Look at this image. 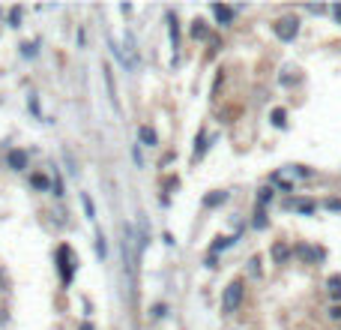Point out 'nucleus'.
<instances>
[{"instance_id":"nucleus-1","label":"nucleus","mask_w":341,"mask_h":330,"mask_svg":"<svg viewBox=\"0 0 341 330\" xmlns=\"http://www.w3.org/2000/svg\"><path fill=\"white\" fill-rule=\"evenodd\" d=\"M57 261H60V279L69 285L72 276H75V252H72V246H60L57 249Z\"/></svg>"},{"instance_id":"nucleus-2","label":"nucleus","mask_w":341,"mask_h":330,"mask_svg":"<svg viewBox=\"0 0 341 330\" xmlns=\"http://www.w3.org/2000/svg\"><path fill=\"white\" fill-rule=\"evenodd\" d=\"M296 33H299V18L285 15V18H278V21H275V36H278V39L290 42V39H296Z\"/></svg>"},{"instance_id":"nucleus-3","label":"nucleus","mask_w":341,"mask_h":330,"mask_svg":"<svg viewBox=\"0 0 341 330\" xmlns=\"http://www.w3.org/2000/svg\"><path fill=\"white\" fill-rule=\"evenodd\" d=\"M242 288H245V285H242L239 279H237V282H231V285L224 288V297H222V309H224V312H234L239 303H242Z\"/></svg>"},{"instance_id":"nucleus-4","label":"nucleus","mask_w":341,"mask_h":330,"mask_svg":"<svg viewBox=\"0 0 341 330\" xmlns=\"http://www.w3.org/2000/svg\"><path fill=\"white\" fill-rule=\"evenodd\" d=\"M168 33H170V48H174V63H180V24H177L174 12H168Z\"/></svg>"},{"instance_id":"nucleus-5","label":"nucleus","mask_w":341,"mask_h":330,"mask_svg":"<svg viewBox=\"0 0 341 330\" xmlns=\"http://www.w3.org/2000/svg\"><path fill=\"white\" fill-rule=\"evenodd\" d=\"M296 255L302 261H311V264H317V261H324V249L320 246H308V244H302V246H296Z\"/></svg>"},{"instance_id":"nucleus-6","label":"nucleus","mask_w":341,"mask_h":330,"mask_svg":"<svg viewBox=\"0 0 341 330\" xmlns=\"http://www.w3.org/2000/svg\"><path fill=\"white\" fill-rule=\"evenodd\" d=\"M210 9H213V15H216V21H219V24H231V21H234V9H231V6L213 3Z\"/></svg>"},{"instance_id":"nucleus-7","label":"nucleus","mask_w":341,"mask_h":330,"mask_svg":"<svg viewBox=\"0 0 341 330\" xmlns=\"http://www.w3.org/2000/svg\"><path fill=\"white\" fill-rule=\"evenodd\" d=\"M6 162H9V168H15V171H24V168H27V153H24V150H9Z\"/></svg>"},{"instance_id":"nucleus-8","label":"nucleus","mask_w":341,"mask_h":330,"mask_svg":"<svg viewBox=\"0 0 341 330\" xmlns=\"http://www.w3.org/2000/svg\"><path fill=\"white\" fill-rule=\"evenodd\" d=\"M138 138H141V144H147V147H156V144H159V135H156L153 126H138Z\"/></svg>"},{"instance_id":"nucleus-9","label":"nucleus","mask_w":341,"mask_h":330,"mask_svg":"<svg viewBox=\"0 0 341 330\" xmlns=\"http://www.w3.org/2000/svg\"><path fill=\"white\" fill-rule=\"evenodd\" d=\"M105 84H108V96H111V102H114V108H117V87H114V81H111V66H105Z\"/></svg>"},{"instance_id":"nucleus-10","label":"nucleus","mask_w":341,"mask_h":330,"mask_svg":"<svg viewBox=\"0 0 341 330\" xmlns=\"http://www.w3.org/2000/svg\"><path fill=\"white\" fill-rule=\"evenodd\" d=\"M326 288H329V294L335 297V300H341V276H329Z\"/></svg>"},{"instance_id":"nucleus-11","label":"nucleus","mask_w":341,"mask_h":330,"mask_svg":"<svg viewBox=\"0 0 341 330\" xmlns=\"http://www.w3.org/2000/svg\"><path fill=\"white\" fill-rule=\"evenodd\" d=\"M81 207H84L87 219H96V207H93V201H90V195H87V192H81Z\"/></svg>"},{"instance_id":"nucleus-12","label":"nucleus","mask_w":341,"mask_h":330,"mask_svg":"<svg viewBox=\"0 0 341 330\" xmlns=\"http://www.w3.org/2000/svg\"><path fill=\"white\" fill-rule=\"evenodd\" d=\"M30 186H33V189H48V177H45V174H33V177H30Z\"/></svg>"},{"instance_id":"nucleus-13","label":"nucleus","mask_w":341,"mask_h":330,"mask_svg":"<svg viewBox=\"0 0 341 330\" xmlns=\"http://www.w3.org/2000/svg\"><path fill=\"white\" fill-rule=\"evenodd\" d=\"M288 255H290V249H288L285 244H275V246H273V258L278 261V264H281V261L288 258Z\"/></svg>"},{"instance_id":"nucleus-14","label":"nucleus","mask_w":341,"mask_h":330,"mask_svg":"<svg viewBox=\"0 0 341 330\" xmlns=\"http://www.w3.org/2000/svg\"><path fill=\"white\" fill-rule=\"evenodd\" d=\"M224 198H228V192H216V195H206L204 201H206V207H219Z\"/></svg>"},{"instance_id":"nucleus-15","label":"nucleus","mask_w":341,"mask_h":330,"mask_svg":"<svg viewBox=\"0 0 341 330\" xmlns=\"http://www.w3.org/2000/svg\"><path fill=\"white\" fill-rule=\"evenodd\" d=\"M96 249H99V258H105V255H108V246H105V234H102V231L96 234Z\"/></svg>"},{"instance_id":"nucleus-16","label":"nucleus","mask_w":341,"mask_h":330,"mask_svg":"<svg viewBox=\"0 0 341 330\" xmlns=\"http://www.w3.org/2000/svg\"><path fill=\"white\" fill-rule=\"evenodd\" d=\"M192 36H195V39H204V36H206L204 21H195V27H192Z\"/></svg>"},{"instance_id":"nucleus-17","label":"nucleus","mask_w":341,"mask_h":330,"mask_svg":"<svg viewBox=\"0 0 341 330\" xmlns=\"http://www.w3.org/2000/svg\"><path fill=\"white\" fill-rule=\"evenodd\" d=\"M285 120H288L285 108H275V111H273V123H275V126H285Z\"/></svg>"},{"instance_id":"nucleus-18","label":"nucleus","mask_w":341,"mask_h":330,"mask_svg":"<svg viewBox=\"0 0 341 330\" xmlns=\"http://www.w3.org/2000/svg\"><path fill=\"white\" fill-rule=\"evenodd\" d=\"M234 240H237V237H219V240H216V246H213V249H216V252H222V249H228V246L234 244Z\"/></svg>"},{"instance_id":"nucleus-19","label":"nucleus","mask_w":341,"mask_h":330,"mask_svg":"<svg viewBox=\"0 0 341 330\" xmlns=\"http://www.w3.org/2000/svg\"><path fill=\"white\" fill-rule=\"evenodd\" d=\"M9 24H12V27H18V24H21V9H9Z\"/></svg>"},{"instance_id":"nucleus-20","label":"nucleus","mask_w":341,"mask_h":330,"mask_svg":"<svg viewBox=\"0 0 341 330\" xmlns=\"http://www.w3.org/2000/svg\"><path fill=\"white\" fill-rule=\"evenodd\" d=\"M204 147H206V138H204V132H201V135H198V150H195V159L204 157Z\"/></svg>"},{"instance_id":"nucleus-21","label":"nucleus","mask_w":341,"mask_h":330,"mask_svg":"<svg viewBox=\"0 0 341 330\" xmlns=\"http://www.w3.org/2000/svg\"><path fill=\"white\" fill-rule=\"evenodd\" d=\"M255 228H267V213H263V210L255 213Z\"/></svg>"},{"instance_id":"nucleus-22","label":"nucleus","mask_w":341,"mask_h":330,"mask_svg":"<svg viewBox=\"0 0 341 330\" xmlns=\"http://www.w3.org/2000/svg\"><path fill=\"white\" fill-rule=\"evenodd\" d=\"M165 315H168V306H165V303H156L153 306V318H165Z\"/></svg>"},{"instance_id":"nucleus-23","label":"nucleus","mask_w":341,"mask_h":330,"mask_svg":"<svg viewBox=\"0 0 341 330\" xmlns=\"http://www.w3.org/2000/svg\"><path fill=\"white\" fill-rule=\"evenodd\" d=\"M296 210L299 213H314V204L311 201H296Z\"/></svg>"},{"instance_id":"nucleus-24","label":"nucleus","mask_w":341,"mask_h":330,"mask_svg":"<svg viewBox=\"0 0 341 330\" xmlns=\"http://www.w3.org/2000/svg\"><path fill=\"white\" fill-rule=\"evenodd\" d=\"M257 201H260V207L270 204V201H273V189H260V198H257Z\"/></svg>"},{"instance_id":"nucleus-25","label":"nucleus","mask_w":341,"mask_h":330,"mask_svg":"<svg viewBox=\"0 0 341 330\" xmlns=\"http://www.w3.org/2000/svg\"><path fill=\"white\" fill-rule=\"evenodd\" d=\"M249 270H252V273H260V258H252V261H249Z\"/></svg>"},{"instance_id":"nucleus-26","label":"nucleus","mask_w":341,"mask_h":330,"mask_svg":"<svg viewBox=\"0 0 341 330\" xmlns=\"http://www.w3.org/2000/svg\"><path fill=\"white\" fill-rule=\"evenodd\" d=\"M36 54V45L33 42H27V45H24V57H33Z\"/></svg>"},{"instance_id":"nucleus-27","label":"nucleus","mask_w":341,"mask_h":330,"mask_svg":"<svg viewBox=\"0 0 341 330\" xmlns=\"http://www.w3.org/2000/svg\"><path fill=\"white\" fill-rule=\"evenodd\" d=\"M332 15H335V21L341 24V3H335V6H332Z\"/></svg>"},{"instance_id":"nucleus-28","label":"nucleus","mask_w":341,"mask_h":330,"mask_svg":"<svg viewBox=\"0 0 341 330\" xmlns=\"http://www.w3.org/2000/svg\"><path fill=\"white\" fill-rule=\"evenodd\" d=\"M329 315H332V318L338 321V318H341V306H332V309H329Z\"/></svg>"},{"instance_id":"nucleus-29","label":"nucleus","mask_w":341,"mask_h":330,"mask_svg":"<svg viewBox=\"0 0 341 330\" xmlns=\"http://www.w3.org/2000/svg\"><path fill=\"white\" fill-rule=\"evenodd\" d=\"M81 330H93V327H90V324H81Z\"/></svg>"}]
</instances>
